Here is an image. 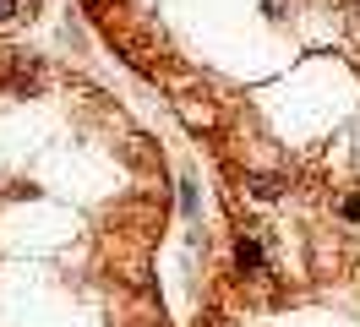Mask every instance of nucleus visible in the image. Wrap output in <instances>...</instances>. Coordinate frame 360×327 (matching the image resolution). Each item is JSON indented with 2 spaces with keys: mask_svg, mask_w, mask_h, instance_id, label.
<instances>
[{
  "mask_svg": "<svg viewBox=\"0 0 360 327\" xmlns=\"http://www.w3.org/2000/svg\"><path fill=\"white\" fill-rule=\"evenodd\" d=\"M22 17H33L27 0H0V27H11V22H22Z\"/></svg>",
  "mask_w": 360,
  "mask_h": 327,
  "instance_id": "3",
  "label": "nucleus"
},
{
  "mask_svg": "<svg viewBox=\"0 0 360 327\" xmlns=\"http://www.w3.org/2000/svg\"><path fill=\"white\" fill-rule=\"evenodd\" d=\"M39 71H44V65L33 60V55H22V49H0V82H6V87L39 82Z\"/></svg>",
  "mask_w": 360,
  "mask_h": 327,
  "instance_id": "1",
  "label": "nucleus"
},
{
  "mask_svg": "<svg viewBox=\"0 0 360 327\" xmlns=\"http://www.w3.org/2000/svg\"><path fill=\"white\" fill-rule=\"evenodd\" d=\"M246 186H251V196H262V202H273V196L284 191V180H278V174H246Z\"/></svg>",
  "mask_w": 360,
  "mask_h": 327,
  "instance_id": "2",
  "label": "nucleus"
}]
</instances>
